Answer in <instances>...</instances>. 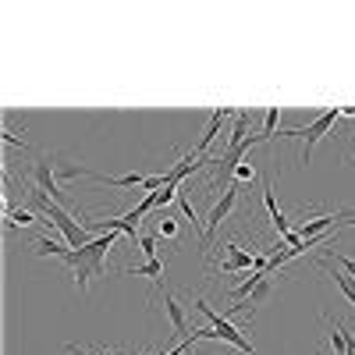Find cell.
Returning a JSON list of instances; mask_svg holds the SVG:
<instances>
[{"instance_id":"obj_1","label":"cell","mask_w":355,"mask_h":355,"mask_svg":"<svg viewBox=\"0 0 355 355\" xmlns=\"http://www.w3.org/2000/svg\"><path fill=\"white\" fill-rule=\"evenodd\" d=\"M338 117H341V107H327L323 114L313 117V125H306V128H288V132H281V139H295V135H299V139H302V164H309L313 146L327 135V132H334Z\"/></svg>"},{"instance_id":"obj_2","label":"cell","mask_w":355,"mask_h":355,"mask_svg":"<svg viewBox=\"0 0 355 355\" xmlns=\"http://www.w3.org/2000/svg\"><path fill=\"white\" fill-rule=\"evenodd\" d=\"M196 309H199L206 320H210V327L217 331V341H227L231 348H239V352H245V355H252V352H256V345H252L239 327H231V320H227V316H220V313H217L210 302H206V299H196Z\"/></svg>"},{"instance_id":"obj_3","label":"cell","mask_w":355,"mask_h":355,"mask_svg":"<svg viewBox=\"0 0 355 355\" xmlns=\"http://www.w3.org/2000/svg\"><path fill=\"white\" fill-rule=\"evenodd\" d=\"M239 206V189H227V192H220V202L214 206L210 214H206V234H202V242H199V252L202 256H210V249H214V234H217V227L227 220V214Z\"/></svg>"},{"instance_id":"obj_4","label":"cell","mask_w":355,"mask_h":355,"mask_svg":"<svg viewBox=\"0 0 355 355\" xmlns=\"http://www.w3.org/2000/svg\"><path fill=\"white\" fill-rule=\"evenodd\" d=\"M33 182H36V189H40L43 196L50 192V199H53V202H61L64 210H71V202L64 199L61 185H57V171H53V164H50L46 157H40V153H36V160H33Z\"/></svg>"},{"instance_id":"obj_5","label":"cell","mask_w":355,"mask_h":355,"mask_svg":"<svg viewBox=\"0 0 355 355\" xmlns=\"http://www.w3.org/2000/svg\"><path fill=\"white\" fill-rule=\"evenodd\" d=\"M164 313H167V320H171V327H174L178 341H185V338H189V323H185V309H182V302H178V299H174L171 291H164Z\"/></svg>"},{"instance_id":"obj_6","label":"cell","mask_w":355,"mask_h":355,"mask_svg":"<svg viewBox=\"0 0 355 355\" xmlns=\"http://www.w3.org/2000/svg\"><path fill=\"white\" fill-rule=\"evenodd\" d=\"M224 117H231V110H224V107H217V110L210 114V125H206L202 139L196 142V153H199V157L210 153V146H214V139H217V132H220V125H224Z\"/></svg>"},{"instance_id":"obj_7","label":"cell","mask_w":355,"mask_h":355,"mask_svg":"<svg viewBox=\"0 0 355 355\" xmlns=\"http://www.w3.org/2000/svg\"><path fill=\"white\" fill-rule=\"evenodd\" d=\"M224 249H227V263L234 266V274H249V266L256 270V252L252 249H245L239 242H227Z\"/></svg>"},{"instance_id":"obj_8","label":"cell","mask_w":355,"mask_h":355,"mask_svg":"<svg viewBox=\"0 0 355 355\" xmlns=\"http://www.w3.org/2000/svg\"><path fill=\"white\" fill-rule=\"evenodd\" d=\"M33 252L36 256H57V259H64L71 249H68V242H57V239H50V234H40V239H33Z\"/></svg>"},{"instance_id":"obj_9","label":"cell","mask_w":355,"mask_h":355,"mask_svg":"<svg viewBox=\"0 0 355 355\" xmlns=\"http://www.w3.org/2000/svg\"><path fill=\"white\" fill-rule=\"evenodd\" d=\"M121 274H132V277H153V281L164 288V259H146L142 266H125Z\"/></svg>"},{"instance_id":"obj_10","label":"cell","mask_w":355,"mask_h":355,"mask_svg":"<svg viewBox=\"0 0 355 355\" xmlns=\"http://www.w3.org/2000/svg\"><path fill=\"white\" fill-rule=\"evenodd\" d=\"M270 291H274V277H270V274H263V281H259V284H256V291L249 295V302H242L234 313H242V309H249V313H252L256 306H263L266 299H270Z\"/></svg>"},{"instance_id":"obj_11","label":"cell","mask_w":355,"mask_h":355,"mask_svg":"<svg viewBox=\"0 0 355 355\" xmlns=\"http://www.w3.org/2000/svg\"><path fill=\"white\" fill-rule=\"evenodd\" d=\"M323 259H327V263H334V266H338V270H341V274H348V277H355V259H348V256H341V252H338L334 245L327 249V256H323Z\"/></svg>"},{"instance_id":"obj_12","label":"cell","mask_w":355,"mask_h":355,"mask_svg":"<svg viewBox=\"0 0 355 355\" xmlns=\"http://www.w3.org/2000/svg\"><path fill=\"white\" fill-rule=\"evenodd\" d=\"M277 117H281V110H277V107H266V114H263V132H259L266 142H270V139H274V132H277Z\"/></svg>"},{"instance_id":"obj_13","label":"cell","mask_w":355,"mask_h":355,"mask_svg":"<svg viewBox=\"0 0 355 355\" xmlns=\"http://www.w3.org/2000/svg\"><path fill=\"white\" fill-rule=\"evenodd\" d=\"M157 234H160V239H178V220L171 214H164L160 224H157Z\"/></svg>"},{"instance_id":"obj_14","label":"cell","mask_w":355,"mask_h":355,"mask_svg":"<svg viewBox=\"0 0 355 355\" xmlns=\"http://www.w3.org/2000/svg\"><path fill=\"white\" fill-rule=\"evenodd\" d=\"M36 217H33V210H15L11 214V220H8V231H15V227H25V224H33Z\"/></svg>"},{"instance_id":"obj_15","label":"cell","mask_w":355,"mask_h":355,"mask_svg":"<svg viewBox=\"0 0 355 355\" xmlns=\"http://www.w3.org/2000/svg\"><path fill=\"white\" fill-rule=\"evenodd\" d=\"M139 249H142L146 259H157V234H142V239H139Z\"/></svg>"},{"instance_id":"obj_16","label":"cell","mask_w":355,"mask_h":355,"mask_svg":"<svg viewBox=\"0 0 355 355\" xmlns=\"http://www.w3.org/2000/svg\"><path fill=\"white\" fill-rule=\"evenodd\" d=\"M234 178H239V182H249V185H252V182H256V167H252L249 160H242L239 167H234Z\"/></svg>"},{"instance_id":"obj_17","label":"cell","mask_w":355,"mask_h":355,"mask_svg":"<svg viewBox=\"0 0 355 355\" xmlns=\"http://www.w3.org/2000/svg\"><path fill=\"white\" fill-rule=\"evenodd\" d=\"M345 345H348V355H355V331L345 327Z\"/></svg>"},{"instance_id":"obj_18","label":"cell","mask_w":355,"mask_h":355,"mask_svg":"<svg viewBox=\"0 0 355 355\" xmlns=\"http://www.w3.org/2000/svg\"><path fill=\"white\" fill-rule=\"evenodd\" d=\"M345 224H348V227H355V217H348V220H345Z\"/></svg>"}]
</instances>
